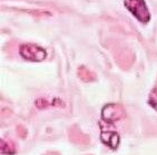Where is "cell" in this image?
Instances as JSON below:
<instances>
[{"instance_id":"cell-1","label":"cell","mask_w":157,"mask_h":155,"mask_svg":"<svg viewBox=\"0 0 157 155\" xmlns=\"http://www.w3.org/2000/svg\"><path fill=\"white\" fill-rule=\"evenodd\" d=\"M124 5L139 21L147 22L151 18L145 0H124Z\"/></svg>"},{"instance_id":"cell-2","label":"cell","mask_w":157,"mask_h":155,"mask_svg":"<svg viewBox=\"0 0 157 155\" xmlns=\"http://www.w3.org/2000/svg\"><path fill=\"white\" fill-rule=\"evenodd\" d=\"M19 52L28 60L40 61L46 57V50L35 44H22L19 47Z\"/></svg>"},{"instance_id":"cell-3","label":"cell","mask_w":157,"mask_h":155,"mask_svg":"<svg viewBox=\"0 0 157 155\" xmlns=\"http://www.w3.org/2000/svg\"><path fill=\"white\" fill-rule=\"evenodd\" d=\"M103 118L108 122H113V121H118L121 117H124L125 110L124 107L119 105V104H107L103 108Z\"/></svg>"},{"instance_id":"cell-4","label":"cell","mask_w":157,"mask_h":155,"mask_svg":"<svg viewBox=\"0 0 157 155\" xmlns=\"http://www.w3.org/2000/svg\"><path fill=\"white\" fill-rule=\"evenodd\" d=\"M68 137L71 143L76 144V145H80V146H86L89 144V137L84 134L80 128L78 126H71L68 131Z\"/></svg>"},{"instance_id":"cell-5","label":"cell","mask_w":157,"mask_h":155,"mask_svg":"<svg viewBox=\"0 0 157 155\" xmlns=\"http://www.w3.org/2000/svg\"><path fill=\"white\" fill-rule=\"evenodd\" d=\"M101 141L112 149H116L119 143V135L115 132H104L101 133Z\"/></svg>"},{"instance_id":"cell-6","label":"cell","mask_w":157,"mask_h":155,"mask_svg":"<svg viewBox=\"0 0 157 155\" xmlns=\"http://www.w3.org/2000/svg\"><path fill=\"white\" fill-rule=\"evenodd\" d=\"M78 76L84 82H91L95 79V74L91 73L90 70L85 66H80L78 68Z\"/></svg>"},{"instance_id":"cell-7","label":"cell","mask_w":157,"mask_h":155,"mask_svg":"<svg viewBox=\"0 0 157 155\" xmlns=\"http://www.w3.org/2000/svg\"><path fill=\"white\" fill-rule=\"evenodd\" d=\"M15 151V147H13V144H11L10 142H5V140H1V153L2 154H13Z\"/></svg>"},{"instance_id":"cell-8","label":"cell","mask_w":157,"mask_h":155,"mask_svg":"<svg viewBox=\"0 0 157 155\" xmlns=\"http://www.w3.org/2000/svg\"><path fill=\"white\" fill-rule=\"evenodd\" d=\"M149 103H151V106L157 110V87H155L149 95Z\"/></svg>"},{"instance_id":"cell-9","label":"cell","mask_w":157,"mask_h":155,"mask_svg":"<svg viewBox=\"0 0 157 155\" xmlns=\"http://www.w3.org/2000/svg\"><path fill=\"white\" fill-rule=\"evenodd\" d=\"M17 134H18L19 137L25 138V137L27 136V130H26V127L22 126V125H18V126H17Z\"/></svg>"},{"instance_id":"cell-10","label":"cell","mask_w":157,"mask_h":155,"mask_svg":"<svg viewBox=\"0 0 157 155\" xmlns=\"http://www.w3.org/2000/svg\"><path fill=\"white\" fill-rule=\"evenodd\" d=\"M44 155H60L58 152H47V153H45Z\"/></svg>"}]
</instances>
